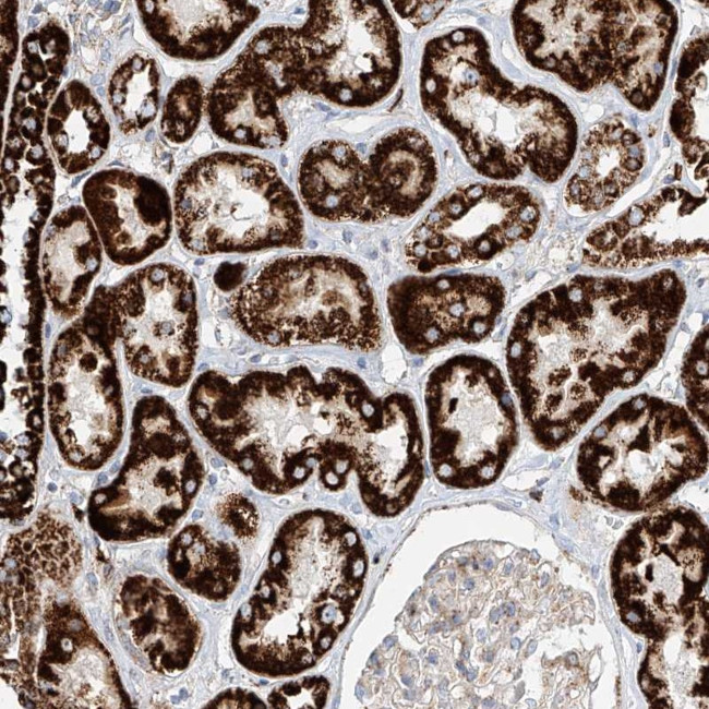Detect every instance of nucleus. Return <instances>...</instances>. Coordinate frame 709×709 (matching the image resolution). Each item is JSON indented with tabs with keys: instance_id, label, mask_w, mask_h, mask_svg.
<instances>
[{
	"instance_id": "c9c22d12",
	"label": "nucleus",
	"mask_w": 709,
	"mask_h": 709,
	"mask_svg": "<svg viewBox=\"0 0 709 709\" xmlns=\"http://www.w3.org/2000/svg\"><path fill=\"white\" fill-rule=\"evenodd\" d=\"M503 611H504V608L493 610L491 612V616H490L491 621L492 622L496 621V618L503 613Z\"/></svg>"
},
{
	"instance_id": "f03ea898",
	"label": "nucleus",
	"mask_w": 709,
	"mask_h": 709,
	"mask_svg": "<svg viewBox=\"0 0 709 709\" xmlns=\"http://www.w3.org/2000/svg\"><path fill=\"white\" fill-rule=\"evenodd\" d=\"M189 411L203 438L269 494L302 485L317 467L337 491L354 468L365 435L382 422V398L356 373L304 365L231 378L216 371L192 384Z\"/></svg>"
},
{
	"instance_id": "f3484780",
	"label": "nucleus",
	"mask_w": 709,
	"mask_h": 709,
	"mask_svg": "<svg viewBox=\"0 0 709 709\" xmlns=\"http://www.w3.org/2000/svg\"><path fill=\"white\" fill-rule=\"evenodd\" d=\"M383 417L357 454L353 470L361 498L375 515L400 513L423 479V438L413 399L395 392L382 398Z\"/></svg>"
},
{
	"instance_id": "7c9ffc66",
	"label": "nucleus",
	"mask_w": 709,
	"mask_h": 709,
	"mask_svg": "<svg viewBox=\"0 0 709 709\" xmlns=\"http://www.w3.org/2000/svg\"><path fill=\"white\" fill-rule=\"evenodd\" d=\"M221 521L240 539H251L257 528L259 515L253 504L241 495H229L217 507Z\"/></svg>"
},
{
	"instance_id": "423d86ee",
	"label": "nucleus",
	"mask_w": 709,
	"mask_h": 709,
	"mask_svg": "<svg viewBox=\"0 0 709 709\" xmlns=\"http://www.w3.org/2000/svg\"><path fill=\"white\" fill-rule=\"evenodd\" d=\"M707 441L681 405L648 394L630 397L580 443L577 472L599 502L650 508L707 467Z\"/></svg>"
},
{
	"instance_id": "3c124183",
	"label": "nucleus",
	"mask_w": 709,
	"mask_h": 709,
	"mask_svg": "<svg viewBox=\"0 0 709 709\" xmlns=\"http://www.w3.org/2000/svg\"><path fill=\"white\" fill-rule=\"evenodd\" d=\"M106 481H107V477H106V474H104V473L100 474V476H99V482L105 483Z\"/></svg>"
},
{
	"instance_id": "ddd939ff",
	"label": "nucleus",
	"mask_w": 709,
	"mask_h": 709,
	"mask_svg": "<svg viewBox=\"0 0 709 709\" xmlns=\"http://www.w3.org/2000/svg\"><path fill=\"white\" fill-rule=\"evenodd\" d=\"M539 221V203L526 188L468 184L444 196L419 221L406 241V262L422 274L479 264L531 238Z\"/></svg>"
},
{
	"instance_id": "ea45409f",
	"label": "nucleus",
	"mask_w": 709,
	"mask_h": 709,
	"mask_svg": "<svg viewBox=\"0 0 709 709\" xmlns=\"http://www.w3.org/2000/svg\"><path fill=\"white\" fill-rule=\"evenodd\" d=\"M477 637H478L479 641H482V642H483V641L485 640V633H484V630L480 629V630L478 632V634H477Z\"/></svg>"
},
{
	"instance_id": "cd10ccee",
	"label": "nucleus",
	"mask_w": 709,
	"mask_h": 709,
	"mask_svg": "<svg viewBox=\"0 0 709 709\" xmlns=\"http://www.w3.org/2000/svg\"><path fill=\"white\" fill-rule=\"evenodd\" d=\"M204 89L200 80L188 75L169 89L164 104L160 129L173 144L189 141L195 133L204 108Z\"/></svg>"
},
{
	"instance_id": "b1692460",
	"label": "nucleus",
	"mask_w": 709,
	"mask_h": 709,
	"mask_svg": "<svg viewBox=\"0 0 709 709\" xmlns=\"http://www.w3.org/2000/svg\"><path fill=\"white\" fill-rule=\"evenodd\" d=\"M46 131L60 168L70 175L93 167L110 141V125L103 106L77 80L69 82L53 99Z\"/></svg>"
},
{
	"instance_id": "58836bf2",
	"label": "nucleus",
	"mask_w": 709,
	"mask_h": 709,
	"mask_svg": "<svg viewBox=\"0 0 709 709\" xmlns=\"http://www.w3.org/2000/svg\"><path fill=\"white\" fill-rule=\"evenodd\" d=\"M466 673H467L468 681H472L477 676V671L473 669H470Z\"/></svg>"
},
{
	"instance_id": "4c0bfd02",
	"label": "nucleus",
	"mask_w": 709,
	"mask_h": 709,
	"mask_svg": "<svg viewBox=\"0 0 709 709\" xmlns=\"http://www.w3.org/2000/svg\"><path fill=\"white\" fill-rule=\"evenodd\" d=\"M536 647H537V641H536V640H531V641L529 642V645H528V649H527L528 654H531V653L536 650Z\"/></svg>"
},
{
	"instance_id": "6ab92c4d",
	"label": "nucleus",
	"mask_w": 709,
	"mask_h": 709,
	"mask_svg": "<svg viewBox=\"0 0 709 709\" xmlns=\"http://www.w3.org/2000/svg\"><path fill=\"white\" fill-rule=\"evenodd\" d=\"M298 192L315 217L328 221H383L366 161L352 145L326 140L311 146L298 168Z\"/></svg>"
},
{
	"instance_id": "49530a36",
	"label": "nucleus",
	"mask_w": 709,
	"mask_h": 709,
	"mask_svg": "<svg viewBox=\"0 0 709 709\" xmlns=\"http://www.w3.org/2000/svg\"><path fill=\"white\" fill-rule=\"evenodd\" d=\"M402 682H404L406 685H411V684H412V680H411V677H409V676H405V677H402Z\"/></svg>"
},
{
	"instance_id": "c756f323",
	"label": "nucleus",
	"mask_w": 709,
	"mask_h": 709,
	"mask_svg": "<svg viewBox=\"0 0 709 709\" xmlns=\"http://www.w3.org/2000/svg\"><path fill=\"white\" fill-rule=\"evenodd\" d=\"M329 689L323 676H307L275 687L268 695L271 708H322Z\"/></svg>"
},
{
	"instance_id": "e433bc0d",
	"label": "nucleus",
	"mask_w": 709,
	"mask_h": 709,
	"mask_svg": "<svg viewBox=\"0 0 709 709\" xmlns=\"http://www.w3.org/2000/svg\"><path fill=\"white\" fill-rule=\"evenodd\" d=\"M504 610H505V612H506L509 616H512V615L515 614V606H514L513 603H508V604H506L505 608H504Z\"/></svg>"
},
{
	"instance_id": "2f4dec72",
	"label": "nucleus",
	"mask_w": 709,
	"mask_h": 709,
	"mask_svg": "<svg viewBox=\"0 0 709 709\" xmlns=\"http://www.w3.org/2000/svg\"><path fill=\"white\" fill-rule=\"evenodd\" d=\"M447 1H393L397 14L414 27L420 28L434 19L446 8Z\"/></svg>"
},
{
	"instance_id": "de8ad7c7",
	"label": "nucleus",
	"mask_w": 709,
	"mask_h": 709,
	"mask_svg": "<svg viewBox=\"0 0 709 709\" xmlns=\"http://www.w3.org/2000/svg\"><path fill=\"white\" fill-rule=\"evenodd\" d=\"M512 567H513V565L510 563L506 564V566L504 568V573L508 574L510 572Z\"/></svg>"
},
{
	"instance_id": "864d4df0",
	"label": "nucleus",
	"mask_w": 709,
	"mask_h": 709,
	"mask_svg": "<svg viewBox=\"0 0 709 709\" xmlns=\"http://www.w3.org/2000/svg\"><path fill=\"white\" fill-rule=\"evenodd\" d=\"M393 644H394V642H393L392 639H387V640H385V645H386L387 648H389Z\"/></svg>"
},
{
	"instance_id": "4468645a",
	"label": "nucleus",
	"mask_w": 709,
	"mask_h": 709,
	"mask_svg": "<svg viewBox=\"0 0 709 709\" xmlns=\"http://www.w3.org/2000/svg\"><path fill=\"white\" fill-rule=\"evenodd\" d=\"M386 304L399 343L425 354L484 339L504 309L505 289L488 275L408 276L388 287Z\"/></svg>"
},
{
	"instance_id": "6e6552de",
	"label": "nucleus",
	"mask_w": 709,
	"mask_h": 709,
	"mask_svg": "<svg viewBox=\"0 0 709 709\" xmlns=\"http://www.w3.org/2000/svg\"><path fill=\"white\" fill-rule=\"evenodd\" d=\"M424 405L435 476L457 488L494 481L518 442L516 407L497 365L474 354L444 361L428 376Z\"/></svg>"
},
{
	"instance_id": "0eeeda50",
	"label": "nucleus",
	"mask_w": 709,
	"mask_h": 709,
	"mask_svg": "<svg viewBox=\"0 0 709 709\" xmlns=\"http://www.w3.org/2000/svg\"><path fill=\"white\" fill-rule=\"evenodd\" d=\"M173 219L196 255L299 248L304 220L276 167L255 155L217 152L189 165L173 190Z\"/></svg>"
},
{
	"instance_id": "4be33fe9",
	"label": "nucleus",
	"mask_w": 709,
	"mask_h": 709,
	"mask_svg": "<svg viewBox=\"0 0 709 709\" xmlns=\"http://www.w3.org/2000/svg\"><path fill=\"white\" fill-rule=\"evenodd\" d=\"M373 199L383 220L417 213L433 193L438 176L434 149L414 128L383 136L366 160Z\"/></svg>"
},
{
	"instance_id": "aec40b11",
	"label": "nucleus",
	"mask_w": 709,
	"mask_h": 709,
	"mask_svg": "<svg viewBox=\"0 0 709 709\" xmlns=\"http://www.w3.org/2000/svg\"><path fill=\"white\" fill-rule=\"evenodd\" d=\"M278 96L239 56L214 81L206 97L213 132L237 145L269 149L288 140V127Z\"/></svg>"
},
{
	"instance_id": "a18cd8bd",
	"label": "nucleus",
	"mask_w": 709,
	"mask_h": 709,
	"mask_svg": "<svg viewBox=\"0 0 709 709\" xmlns=\"http://www.w3.org/2000/svg\"><path fill=\"white\" fill-rule=\"evenodd\" d=\"M473 585H474V584H473L472 580H466V581H465V587L468 588V589H472V588H473Z\"/></svg>"
},
{
	"instance_id": "bb28decb",
	"label": "nucleus",
	"mask_w": 709,
	"mask_h": 709,
	"mask_svg": "<svg viewBox=\"0 0 709 709\" xmlns=\"http://www.w3.org/2000/svg\"><path fill=\"white\" fill-rule=\"evenodd\" d=\"M159 93L160 73L152 56L136 52L116 68L109 80L108 101L122 133L135 134L155 119Z\"/></svg>"
},
{
	"instance_id": "dca6fc26",
	"label": "nucleus",
	"mask_w": 709,
	"mask_h": 709,
	"mask_svg": "<svg viewBox=\"0 0 709 709\" xmlns=\"http://www.w3.org/2000/svg\"><path fill=\"white\" fill-rule=\"evenodd\" d=\"M82 196L113 263L139 264L168 242L173 208L158 181L124 169H103L85 181Z\"/></svg>"
},
{
	"instance_id": "09e8293b",
	"label": "nucleus",
	"mask_w": 709,
	"mask_h": 709,
	"mask_svg": "<svg viewBox=\"0 0 709 709\" xmlns=\"http://www.w3.org/2000/svg\"><path fill=\"white\" fill-rule=\"evenodd\" d=\"M430 604H431L433 608H436V606H437V601H436V599H435V598H431V599H430Z\"/></svg>"
},
{
	"instance_id": "a878e982",
	"label": "nucleus",
	"mask_w": 709,
	"mask_h": 709,
	"mask_svg": "<svg viewBox=\"0 0 709 709\" xmlns=\"http://www.w3.org/2000/svg\"><path fill=\"white\" fill-rule=\"evenodd\" d=\"M69 51V36L56 22L26 35L22 44V72L13 92V110H27L45 118Z\"/></svg>"
},
{
	"instance_id": "1a4fd4ad",
	"label": "nucleus",
	"mask_w": 709,
	"mask_h": 709,
	"mask_svg": "<svg viewBox=\"0 0 709 709\" xmlns=\"http://www.w3.org/2000/svg\"><path fill=\"white\" fill-rule=\"evenodd\" d=\"M298 92L347 108L384 100L401 71L400 35L382 1H310L296 28Z\"/></svg>"
},
{
	"instance_id": "5701e85b",
	"label": "nucleus",
	"mask_w": 709,
	"mask_h": 709,
	"mask_svg": "<svg viewBox=\"0 0 709 709\" xmlns=\"http://www.w3.org/2000/svg\"><path fill=\"white\" fill-rule=\"evenodd\" d=\"M644 164V146L633 130L620 121L594 127L565 188L566 204L581 212L603 209L634 183Z\"/></svg>"
},
{
	"instance_id": "052dcab7",
	"label": "nucleus",
	"mask_w": 709,
	"mask_h": 709,
	"mask_svg": "<svg viewBox=\"0 0 709 709\" xmlns=\"http://www.w3.org/2000/svg\"><path fill=\"white\" fill-rule=\"evenodd\" d=\"M528 702H530L531 706H534L536 704L533 700H528Z\"/></svg>"
},
{
	"instance_id": "2eb2a0df",
	"label": "nucleus",
	"mask_w": 709,
	"mask_h": 709,
	"mask_svg": "<svg viewBox=\"0 0 709 709\" xmlns=\"http://www.w3.org/2000/svg\"><path fill=\"white\" fill-rule=\"evenodd\" d=\"M707 197L669 187L593 230L582 262L604 268H633L708 251Z\"/></svg>"
},
{
	"instance_id": "603ef678",
	"label": "nucleus",
	"mask_w": 709,
	"mask_h": 709,
	"mask_svg": "<svg viewBox=\"0 0 709 709\" xmlns=\"http://www.w3.org/2000/svg\"><path fill=\"white\" fill-rule=\"evenodd\" d=\"M492 659H493V653L491 651H489L488 654H486V661L490 662V661H492Z\"/></svg>"
},
{
	"instance_id": "9b49d317",
	"label": "nucleus",
	"mask_w": 709,
	"mask_h": 709,
	"mask_svg": "<svg viewBox=\"0 0 709 709\" xmlns=\"http://www.w3.org/2000/svg\"><path fill=\"white\" fill-rule=\"evenodd\" d=\"M204 469L191 437L171 405L146 396L134 408L130 449L120 482L101 513L139 536L171 531L187 514Z\"/></svg>"
},
{
	"instance_id": "f257e3e1",
	"label": "nucleus",
	"mask_w": 709,
	"mask_h": 709,
	"mask_svg": "<svg viewBox=\"0 0 709 709\" xmlns=\"http://www.w3.org/2000/svg\"><path fill=\"white\" fill-rule=\"evenodd\" d=\"M686 301L680 276L578 275L517 313L506 368L534 441L554 450L574 438L615 390L637 385L663 357Z\"/></svg>"
},
{
	"instance_id": "79ce46f5",
	"label": "nucleus",
	"mask_w": 709,
	"mask_h": 709,
	"mask_svg": "<svg viewBox=\"0 0 709 709\" xmlns=\"http://www.w3.org/2000/svg\"><path fill=\"white\" fill-rule=\"evenodd\" d=\"M510 646L513 649H517L519 647V639L518 638L512 639Z\"/></svg>"
},
{
	"instance_id": "c85d7f7f",
	"label": "nucleus",
	"mask_w": 709,
	"mask_h": 709,
	"mask_svg": "<svg viewBox=\"0 0 709 709\" xmlns=\"http://www.w3.org/2000/svg\"><path fill=\"white\" fill-rule=\"evenodd\" d=\"M708 326L692 343L682 366L687 410L708 430Z\"/></svg>"
},
{
	"instance_id": "412c9836",
	"label": "nucleus",
	"mask_w": 709,
	"mask_h": 709,
	"mask_svg": "<svg viewBox=\"0 0 709 709\" xmlns=\"http://www.w3.org/2000/svg\"><path fill=\"white\" fill-rule=\"evenodd\" d=\"M103 244L86 208L71 205L50 220L43 243L44 288L52 311L77 315L98 274Z\"/></svg>"
},
{
	"instance_id": "f704fd0d",
	"label": "nucleus",
	"mask_w": 709,
	"mask_h": 709,
	"mask_svg": "<svg viewBox=\"0 0 709 709\" xmlns=\"http://www.w3.org/2000/svg\"><path fill=\"white\" fill-rule=\"evenodd\" d=\"M215 707L265 708L263 701L253 693L232 690L220 695Z\"/></svg>"
},
{
	"instance_id": "72a5a7b5",
	"label": "nucleus",
	"mask_w": 709,
	"mask_h": 709,
	"mask_svg": "<svg viewBox=\"0 0 709 709\" xmlns=\"http://www.w3.org/2000/svg\"><path fill=\"white\" fill-rule=\"evenodd\" d=\"M244 271V266L240 263H224L215 273V284L224 291L236 289L243 280Z\"/></svg>"
},
{
	"instance_id": "39448f33",
	"label": "nucleus",
	"mask_w": 709,
	"mask_h": 709,
	"mask_svg": "<svg viewBox=\"0 0 709 709\" xmlns=\"http://www.w3.org/2000/svg\"><path fill=\"white\" fill-rule=\"evenodd\" d=\"M230 317L271 347L335 344L369 352L383 327L368 276L332 255H288L260 269L228 301Z\"/></svg>"
},
{
	"instance_id": "5fc2aeb1",
	"label": "nucleus",
	"mask_w": 709,
	"mask_h": 709,
	"mask_svg": "<svg viewBox=\"0 0 709 709\" xmlns=\"http://www.w3.org/2000/svg\"><path fill=\"white\" fill-rule=\"evenodd\" d=\"M462 657H464L465 659H468V658H469V651H468V650H465V651L462 652Z\"/></svg>"
},
{
	"instance_id": "f8f14e48",
	"label": "nucleus",
	"mask_w": 709,
	"mask_h": 709,
	"mask_svg": "<svg viewBox=\"0 0 709 709\" xmlns=\"http://www.w3.org/2000/svg\"><path fill=\"white\" fill-rule=\"evenodd\" d=\"M109 328L130 370L171 387L184 385L197 351L196 289L181 267L156 263L108 288Z\"/></svg>"
},
{
	"instance_id": "9d476101",
	"label": "nucleus",
	"mask_w": 709,
	"mask_h": 709,
	"mask_svg": "<svg viewBox=\"0 0 709 709\" xmlns=\"http://www.w3.org/2000/svg\"><path fill=\"white\" fill-rule=\"evenodd\" d=\"M113 341L105 325L84 314L52 347L49 423L61 455L79 468L106 462L122 437L124 410Z\"/></svg>"
},
{
	"instance_id": "a19ab883",
	"label": "nucleus",
	"mask_w": 709,
	"mask_h": 709,
	"mask_svg": "<svg viewBox=\"0 0 709 709\" xmlns=\"http://www.w3.org/2000/svg\"><path fill=\"white\" fill-rule=\"evenodd\" d=\"M484 567H485L486 569H491V568L493 567V562H492L491 558H486V560L484 561Z\"/></svg>"
},
{
	"instance_id": "c03bdc74",
	"label": "nucleus",
	"mask_w": 709,
	"mask_h": 709,
	"mask_svg": "<svg viewBox=\"0 0 709 709\" xmlns=\"http://www.w3.org/2000/svg\"><path fill=\"white\" fill-rule=\"evenodd\" d=\"M456 666H457V668H458L462 673H466V672H467L466 668L464 666V664H462L460 661L456 662Z\"/></svg>"
},
{
	"instance_id": "20e7f679",
	"label": "nucleus",
	"mask_w": 709,
	"mask_h": 709,
	"mask_svg": "<svg viewBox=\"0 0 709 709\" xmlns=\"http://www.w3.org/2000/svg\"><path fill=\"white\" fill-rule=\"evenodd\" d=\"M420 99L488 178L512 180L529 168L554 182L574 155L576 124L565 105L551 93L504 77L474 28H457L425 45Z\"/></svg>"
},
{
	"instance_id": "13d9d810",
	"label": "nucleus",
	"mask_w": 709,
	"mask_h": 709,
	"mask_svg": "<svg viewBox=\"0 0 709 709\" xmlns=\"http://www.w3.org/2000/svg\"><path fill=\"white\" fill-rule=\"evenodd\" d=\"M546 580H548V576L544 575V578H542V585H544L546 582Z\"/></svg>"
},
{
	"instance_id": "4d7b16f0",
	"label": "nucleus",
	"mask_w": 709,
	"mask_h": 709,
	"mask_svg": "<svg viewBox=\"0 0 709 709\" xmlns=\"http://www.w3.org/2000/svg\"><path fill=\"white\" fill-rule=\"evenodd\" d=\"M448 578H449L450 581H454V579H455V574H454V573H450V574L448 575Z\"/></svg>"
},
{
	"instance_id": "6e6d98bb",
	"label": "nucleus",
	"mask_w": 709,
	"mask_h": 709,
	"mask_svg": "<svg viewBox=\"0 0 709 709\" xmlns=\"http://www.w3.org/2000/svg\"><path fill=\"white\" fill-rule=\"evenodd\" d=\"M440 629L438 625H434V627L430 630V633H434Z\"/></svg>"
},
{
	"instance_id": "473e14b6",
	"label": "nucleus",
	"mask_w": 709,
	"mask_h": 709,
	"mask_svg": "<svg viewBox=\"0 0 709 709\" xmlns=\"http://www.w3.org/2000/svg\"><path fill=\"white\" fill-rule=\"evenodd\" d=\"M5 13L2 11V24H1V38H2V72L5 69L4 76L10 75L11 65L15 61L16 53V24H15V14L13 10L16 8V2H13L12 5H8L9 1L5 2Z\"/></svg>"
},
{
	"instance_id": "bf43d9fd",
	"label": "nucleus",
	"mask_w": 709,
	"mask_h": 709,
	"mask_svg": "<svg viewBox=\"0 0 709 709\" xmlns=\"http://www.w3.org/2000/svg\"><path fill=\"white\" fill-rule=\"evenodd\" d=\"M454 622H456V623L459 622V617L457 615L454 616Z\"/></svg>"
},
{
	"instance_id": "37998d69",
	"label": "nucleus",
	"mask_w": 709,
	"mask_h": 709,
	"mask_svg": "<svg viewBox=\"0 0 709 709\" xmlns=\"http://www.w3.org/2000/svg\"><path fill=\"white\" fill-rule=\"evenodd\" d=\"M436 660H437L436 654L434 652H431L429 656V661L431 663H436Z\"/></svg>"
},
{
	"instance_id": "393cba45",
	"label": "nucleus",
	"mask_w": 709,
	"mask_h": 709,
	"mask_svg": "<svg viewBox=\"0 0 709 709\" xmlns=\"http://www.w3.org/2000/svg\"><path fill=\"white\" fill-rule=\"evenodd\" d=\"M168 561L178 582L209 599L226 598L240 576L237 549L200 525H190L173 538Z\"/></svg>"
},
{
	"instance_id": "7ed1b4c3",
	"label": "nucleus",
	"mask_w": 709,
	"mask_h": 709,
	"mask_svg": "<svg viewBox=\"0 0 709 709\" xmlns=\"http://www.w3.org/2000/svg\"><path fill=\"white\" fill-rule=\"evenodd\" d=\"M365 572L363 544L346 517L324 509L289 516L235 620L239 662L273 678L313 666L349 622Z\"/></svg>"
},
{
	"instance_id": "a211bd4d",
	"label": "nucleus",
	"mask_w": 709,
	"mask_h": 709,
	"mask_svg": "<svg viewBox=\"0 0 709 709\" xmlns=\"http://www.w3.org/2000/svg\"><path fill=\"white\" fill-rule=\"evenodd\" d=\"M142 23L166 55L206 61L227 52L257 20L248 1H136Z\"/></svg>"
},
{
	"instance_id": "8fccbe9b",
	"label": "nucleus",
	"mask_w": 709,
	"mask_h": 709,
	"mask_svg": "<svg viewBox=\"0 0 709 709\" xmlns=\"http://www.w3.org/2000/svg\"><path fill=\"white\" fill-rule=\"evenodd\" d=\"M483 704H484V706H486V707H491V706H493L494 702H493V700L485 699V700L483 701Z\"/></svg>"
}]
</instances>
